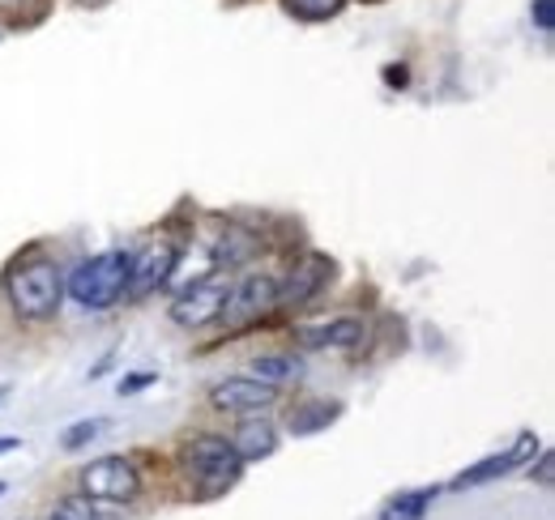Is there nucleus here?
Masks as SVG:
<instances>
[{"mask_svg": "<svg viewBox=\"0 0 555 520\" xmlns=\"http://www.w3.org/2000/svg\"><path fill=\"white\" fill-rule=\"evenodd\" d=\"M270 312H278V277L274 273H248V277H240V282L231 286L227 308H222V316H227V325L231 328L253 325V321H261V316H270Z\"/></svg>", "mask_w": 555, "mask_h": 520, "instance_id": "nucleus-7", "label": "nucleus"}, {"mask_svg": "<svg viewBox=\"0 0 555 520\" xmlns=\"http://www.w3.org/2000/svg\"><path fill=\"white\" fill-rule=\"evenodd\" d=\"M552 465H555L552 453L539 456V465H530V482H539V486H552Z\"/></svg>", "mask_w": 555, "mask_h": 520, "instance_id": "nucleus-22", "label": "nucleus"}, {"mask_svg": "<svg viewBox=\"0 0 555 520\" xmlns=\"http://www.w3.org/2000/svg\"><path fill=\"white\" fill-rule=\"evenodd\" d=\"M150 385H158V376H154V372H133V376H125V380H120V396H133V392L150 389Z\"/></svg>", "mask_w": 555, "mask_h": 520, "instance_id": "nucleus-21", "label": "nucleus"}, {"mask_svg": "<svg viewBox=\"0 0 555 520\" xmlns=\"http://www.w3.org/2000/svg\"><path fill=\"white\" fill-rule=\"evenodd\" d=\"M347 0H286V9L304 22H325V17H338Z\"/></svg>", "mask_w": 555, "mask_h": 520, "instance_id": "nucleus-19", "label": "nucleus"}, {"mask_svg": "<svg viewBox=\"0 0 555 520\" xmlns=\"http://www.w3.org/2000/svg\"><path fill=\"white\" fill-rule=\"evenodd\" d=\"M180 473L189 478L193 499L206 504V499L227 495V491L240 482L244 460L235 456L231 440H222V435H189V440L180 444Z\"/></svg>", "mask_w": 555, "mask_h": 520, "instance_id": "nucleus-1", "label": "nucleus"}, {"mask_svg": "<svg viewBox=\"0 0 555 520\" xmlns=\"http://www.w3.org/2000/svg\"><path fill=\"white\" fill-rule=\"evenodd\" d=\"M231 448H235V456H240L244 465H248V460H266V456H274L278 453L274 422L244 414V422H240V427H235V435H231Z\"/></svg>", "mask_w": 555, "mask_h": 520, "instance_id": "nucleus-12", "label": "nucleus"}, {"mask_svg": "<svg viewBox=\"0 0 555 520\" xmlns=\"http://www.w3.org/2000/svg\"><path fill=\"white\" fill-rule=\"evenodd\" d=\"M0 495H4V482H0Z\"/></svg>", "mask_w": 555, "mask_h": 520, "instance_id": "nucleus-27", "label": "nucleus"}, {"mask_svg": "<svg viewBox=\"0 0 555 520\" xmlns=\"http://www.w3.org/2000/svg\"><path fill=\"white\" fill-rule=\"evenodd\" d=\"M534 453H539V440H534V435H521L513 448H504V453H491V456H483L479 465L462 469V473L453 478V491H475V486H487V482L504 478L508 469H517L521 460H530Z\"/></svg>", "mask_w": 555, "mask_h": 520, "instance_id": "nucleus-10", "label": "nucleus"}, {"mask_svg": "<svg viewBox=\"0 0 555 520\" xmlns=\"http://www.w3.org/2000/svg\"><path fill=\"white\" fill-rule=\"evenodd\" d=\"M253 376L282 389V385H291V380L304 376V359L299 354H261V359H253Z\"/></svg>", "mask_w": 555, "mask_h": 520, "instance_id": "nucleus-15", "label": "nucleus"}, {"mask_svg": "<svg viewBox=\"0 0 555 520\" xmlns=\"http://www.w3.org/2000/svg\"><path fill=\"white\" fill-rule=\"evenodd\" d=\"M338 414H343L338 401H304V405L291 410L286 431H291V435H317V431H325L330 422H338Z\"/></svg>", "mask_w": 555, "mask_h": 520, "instance_id": "nucleus-14", "label": "nucleus"}, {"mask_svg": "<svg viewBox=\"0 0 555 520\" xmlns=\"http://www.w3.org/2000/svg\"><path fill=\"white\" fill-rule=\"evenodd\" d=\"M330 282H334V260L325 257V252H308V257H299L278 277V308L295 312V308L312 303Z\"/></svg>", "mask_w": 555, "mask_h": 520, "instance_id": "nucleus-6", "label": "nucleus"}, {"mask_svg": "<svg viewBox=\"0 0 555 520\" xmlns=\"http://www.w3.org/2000/svg\"><path fill=\"white\" fill-rule=\"evenodd\" d=\"M530 17H534V26H539L543 35H552L555 30V0H534V4H530Z\"/></svg>", "mask_w": 555, "mask_h": 520, "instance_id": "nucleus-20", "label": "nucleus"}, {"mask_svg": "<svg viewBox=\"0 0 555 520\" xmlns=\"http://www.w3.org/2000/svg\"><path fill=\"white\" fill-rule=\"evenodd\" d=\"M4 295L22 321H52L61 312V299H65V273L48 257L17 260L4 273Z\"/></svg>", "mask_w": 555, "mask_h": 520, "instance_id": "nucleus-2", "label": "nucleus"}, {"mask_svg": "<svg viewBox=\"0 0 555 520\" xmlns=\"http://www.w3.org/2000/svg\"><path fill=\"white\" fill-rule=\"evenodd\" d=\"M17 448H22V440H17V435H0V456L17 453Z\"/></svg>", "mask_w": 555, "mask_h": 520, "instance_id": "nucleus-25", "label": "nucleus"}, {"mask_svg": "<svg viewBox=\"0 0 555 520\" xmlns=\"http://www.w3.org/2000/svg\"><path fill=\"white\" fill-rule=\"evenodd\" d=\"M385 81L402 90V86H411V73H406V65H389V68H385Z\"/></svg>", "mask_w": 555, "mask_h": 520, "instance_id": "nucleus-24", "label": "nucleus"}, {"mask_svg": "<svg viewBox=\"0 0 555 520\" xmlns=\"http://www.w3.org/2000/svg\"><path fill=\"white\" fill-rule=\"evenodd\" d=\"M431 499H436V486H415V491H402V495H393V499L385 504L380 520H423V517H427V508H431Z\"/></svg>", "mask_w": 555, "mask_h": 520, "instance_id": "nucleus-16", "label": "nucleus"}, {"mask_svg": "<svg viewBox=\"0 0 555 520\" xmlns=\"http://www.w3.org/2000/svg\"><path fill=\"white\" fill-rule=\"evenodd\" d=\"M48 520H112V517H103V504H99V499H90V495H69V499H61V504L52 508Z\"/></svg>", "mask_w": 555, "mask_h": 520, "instance_id": "nucleus-17", "label": "nucleus"}, {"mask_svg": "<svg viewBox=\"0 0 555 520\" xmlns=\"http://www.w3.org/2000/svg\"><path fill=\"white\" fill-rule=\"evenodd\" d=\"M257 248H261L257 235L227 226V231L209 244V269H214V273H231V269H240V264H248V260L257 257Z\"/></svg>", "mask_w": 555, "mask_h": 520, "instance_id": "nucleus-13", "label": "nucleus"}, {"mask_svg": "<svg viewBox=\"0 0 555 520\" xmlns=\"http://www.w3.org/2000/svg\"><path fill=\"white\" fill-rule=\"evenodd\" d=\"M35 4H39V0H0V13H9V17H26Z\"/></svg>", "mask_w": 555, "mask_h": 520, "instance_id": "nucleus-23", "label": "nucleus"}, {"mask_svg": "<svg viewBox=\"0 0 555 520\" xmlns=\"http://www.w3.org/2000/svg\"><path fill=\"white\" fill-rule=\"evenodd\" d=\"M103 431H107V418H81V422H73V427H65V431H61V448L77 453V448L94 444Z\"/></svg>", "mask_w": 555, "mask_h": 520, "instance_id": "nucleus-18", "label": "nucleus"}, {"mask_svg": "<svg viewBox=\"0 0 555 520\" xmlns=\"http://www.w3.org/2000/svg\"><path fill=\"white\" fill-rule=\"evenodd\" d=\"M299 337V346L304 350H354V346H363V337H367V328L363 321H354V316H338V321H330V325H308L295 333Z\"/></svg>", "mask_w": 555, "mask_h": 520, "instance_id": "nucleus-11", "label": "nucleus"}, {"mask_svg": "<svg viewBox=\"0 0 555 520\" xmlns=\"http://www.w3.org/2000/svg\"><path fill=\"white\" fill-rule=\"evenodd\" d=\"M231 286H235L231 273L193 277V286H184V290L171 299V308H167L171 325L206 328V325H214V321H222V308H227V299H231Z\"/></svg>", "mask_w": 555, "mask_h": 520, "instance_id": "nucleus-4", "label": "nucleus"}, {"mask_svg": "<svg viewBox=\"0 0 555 520\" xmlns=\"http://www.w3.org/2000/svg\"><path fill=\"white\" fill-rule=\"evenodd\" d=\"M4 396H9V389H0V401H4Z\"/></svg>", "mask_w": 555, "mask_h": 520, "instance_id": "nucleus-26", "label": "nucleus"}, {"mask_svg": "<svg viewBox=\"0 0 555 520\" xmlns=\"http://www.w3.org/2000/svg\"><path fill=\"white\" fill-rule=\"evenodd\" d=\"M81 495L99 504H133L141 495V469L129 456H99L81 469Z\"/></svg>", "mask_w": 555, "mask_h": 520, "instance_id": "nucleus-5", "label": "nucleus"}, {"mask_svg": "<svg viewBox=\"0 0 555 520\" xmlns=\"http://www.w3.org/2000/svg\"><path fill=\"white\" fill-rule=\"evenodd\" d=\"M129 264H133V252L129 248H107L99 257L81 260L69 273L65 290L77 308L86 312H107L125 299V286H129Z\"/></svg>", "mask_w": 555, "mask_h": 520, "instance_id": "nucleus-3", "label": "nucleus"}, {"mask_svg": "<svg viewBox=\"0 0 555 520\" xmlns=\"http://www.w3.org/2000/svg\"><path fill=\"white\" fill-rule=\"evenodd\" d=\"M274 401H278V389L266 385V380H257V376H231V380H222V385L209 389V405L218 414H235V418L257 414V410H266Z\"/></svg>", "mask_w": 555, "mask_h": 520, "instance_id": "nucleus-9", "label": "nucleus"}, {"mask_svg": "<svg viewBox=\"0 0 555 520\" xmlns=\"http://www.w3.org/2000/svg\"><path fill=\"white\" fill-rule=\"evenodd\" d=\"M176 260H180V248H176L171 239H154V244H145L141 252H133L125 299L138 303V299H145V295H154L158 286H167V277L176 273Z\"/></svg>", "mask_w": 555, "mask_h": 520, "instance_id": "nucleus-8", "label": "nucleus"}]
</instances>
